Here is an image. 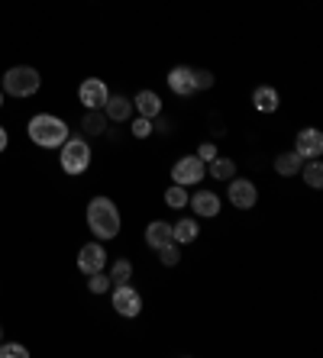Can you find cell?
I'll list each match as a JSON object with an SVG mask.
<instances>
[{
	"mask_svg": "<svg viewBox=\"0 0 323 358\" xmlns=\"http://www.w3.org/2000/svg\"><path fill=\"white\" fill-rule=\"evenodd\" d=\"M29 349L20 345V342H0V358H26Z\"/></svg>",
	"mask_w": 323,
	"mask_h": 358,
	"instance_id": "obj_26",
	"label": "cell"
},
{
	"mask_svg": "<svg viewBox=\"0 0 323 358\" xmlns=\"http://www.w3.org/2000/svg\"><path fill=\"white\" fill-rule=\"evenodd\" d=\"M165 203H168L171 210H181L187 207V191L181 187V184H171L168 191H165Z\"/></svg>",
	"mask_w": 323,
	"mask_h": 358,
	"instance_id": "obj_23",
	"label": "cell"
},
{
	"mask_svg": "<svg viewBox=\"0 0 323 358\" xmlns=\"http://www.w3.org/2000/svg\"><path fill=\"white\" fill-rule=\"evenodd\" d=\"M194 84H197V91H207V87H213V75L210 71H194Z\"/></svg>",
	"mask_w": 323,
	"mask_h": 358,
	"instance_id": "obj_28",
	"label": "cell"
},
{
	"mask_svg": "<svg viewBox=\"0 0 323 358\" xmlns=\"http://www.w3.org/2000/svg\"><path fill=\"white\" fill-rule=\"evenodd\" d=\"M159 252V262L165 268H175L181 262V252H178V242H168V245H162V249H155Z\"/></svg>",
	"mask_w": 323,
	"mask_h": 358,
	"instance_id": "obj_24",
	"label": "cell"
},
{
	"mask_svg": "<svg viewBox=\"0 0 323 358\" xmlns=\"http://www.w3.org/2000/svg\"><path fill=\"white\" fill-rule=\"evenodd\" d=\"M78 97H81L85 110H103V103H107L110 91H107V84H103L101 78H87V81H81V91H78Z\"/></svg>",
	"mask_w": 323,
	"mask_h": 358,
	"instance_id": "obj_7",
	"label": "cell"
},
{
	"mask_svg": "<svg viewBox=\"0 0 323 358\" xmlns=\"http://www.w3.org/2000/svg\"><path fill=\"white\" fill-rule=\"evenodd\" d=\"M294 152H298L301 159H320V152H323L320 129H301L298 142H294Z\"/></svg>",
	"mask_w": 323,
	"mask_h": 358,
	"instance_id": "obj_10",
	"label": "cell"
},
{
	"mask_svg": "<svg viewBox=\"0 0 323 358\" xmlns=\"http://www.w3.org/2000/svg\"><path fill=\"white\" fill-rule=\"evenodd\" d=\"M252 103H255V110H259V113H275V110H278V103H281V97H278V91H275V87L262 84V87H255Z\"/></svg>",
	"mask_w": 323,
	"mask_h": 358,
	"instance_id": "obj_16",
	"label": "cell"
},
{
	"mask_svg": "<svg viewBox=\"0 0 323 358\" xmlns=\"http://www.w3.org/2000/svg\"><path fill=\"white\" fill-rule=\"evenodd\" d=\"M113 284H110V275H103V271H97V275H91V281H87V291L91 294H107Z\"/></svg>",
	"mask_w": 323,
	"mask_h": 358,
	"instance_id": "obj_25",
	"label": "cell"
},
{
	"mask_svg": "<svg viewBox=\"0 0 323 358\" xmlns=\"http://www.w3.org/2000/svg\"><path fill=\"white\" fill-rule=\"evenodd\" d=\"M7 129H3V126H0V152H3V149H7Z\"/></svg>",
	"mask_w": 323,
	"mask_h": 358,
	"instance_id": "obj_30",
	"label": "cell"
},
{
	"mask_svg": "<svg viewBox=\"0 0 323 358\" xmlns=\"http://www.w3.org/2000/svg\"><path fill=\"white\" fill-rule=\"evenodd\" d=\"M301 165H304V159H301L298 152H281L278 159H275V171L285 178H294L301 171Z\"/></svg>",
	"mask_w": 323,
	"mask_h": 358,
	"instance_id": "obj_17",
	"label": "cell"
},
{
	"mask_svg": "<svg viewBox=\"0 0 323 358\" xmlns=\"http://www.w3.org/2000/svg\"><path fill=\"white\" fill-rule=\"evenodd\" d=\"M29 139L36 145H43V149H59L62 142L69 139V123L59 117H52V113H39V117L29 120Z\"/></svg>",
	"mask_w": 323,
	"mask_h": 358,
	"instance_id": "obj_2",
	"label": "cell"
},
{
	"mask_svg": "<svg viewBox=\"0 0 323 358\" xmlns=\"http://www.w3.org/2000/svg\"><path fill=\"white\" fill-rule=\"evenodd\" d=\"M0 342H3V326H0Z\"/></svg>",
	"mask_w": 323,
	"mask_h": 358,
	"instance_id": "obj_31",
	"label": "cell"
},
{
	"mask_svg": "<svg viewBox=\"0 0 323 358\" xmlns=\"http://www.w3.org/2000/svg\"><path fill=\"white\" fill-rule=\"evenodd\" d=\"M0 107H3V94H0Z\"/></svg>",
	"mask_w": 323,
	"mask_h": 358,
	"instance_id": "obj_32",
	"label": "cell"
},
{
	"mask_svg": "<svg viewBox=\"0 0 323 358\" xmlns=\"http://www.w3.org/2000/svg\"><path fill=\"white\" fill-rule=\"evenodd\" d=\"M129 278H133V265H129L127 259H117L110 268V284H127Z\"/></svg>",
	"mask_w": 323,
	"mask_h": 358,
	"instance_id": "obj_22",
	"label": "cell"
},
{
	"mask_svg": "<svg viewBox=\"0 0 323 358\" xmlns=\"http://www.w3.org/2000/svg\"><path fill=\"white\" fill-rule=\"evenodd\" d=\"M133 136H136V139H149V136H152V120H145V117L133 120Z\"/></svg>",
	"mask_w": 323,
	"mask_h": 358,
	"instance_id": "obj_27",
	"label": "cell"
},
{
	"mask_svg": "<svg viewBox=\"0 0 323 358\" xmlns=\"http://www.w3.org/2000/svg\"><path fill=\"white\" fill-rule=\"evenodd\" d=\"M133 110L145 120H155V117H162V97L155 91H139L133 97Z\"/></svg>",
	"mask_w": 323,
	"mask_h": 358,
	"instance_id": "obj_12",
	"label": "cell"
},
{
	"mask_svg": "<svg viewBox=\"0 0 323 358\" xmlns=\"http://www.w3.org/2000/svg\"><path fill=\"white\" fill-rule=\"evenodd\" d=\"M59 149H62L59 162H62V171H65V175H81V171H87V165H91V145H87L85 139L69 136Z\"/></svg>",
	"mask_w": 323,
	"mask_h": 358,
	"instance_id": "obj_3",
	"label": "cell"
},
{
	"mask_svg": "<svg viewBox=\"0 0 323 358\" xmlns=\"http://www.w3.org/2000/svg\"><path fill=\"white\" fill-rule=\"evenodd\" d=\"M168 87H171L175 94H181V97H191V94L197 91V84H194V68H187V65L171 68V71H168Z\"/></svg>",
	"mask_w": 323,
	"mask_h": 358,
	"instance_id": "obj_11",
	"label": "cell"
},
{
	"mask_svg": "<svg viewBox=\"0 0 323 358\" xmlns=\"http://www.w3.org/2000/svg\"><path fill=\"white\" fill-rule=\"evenodd\" d=\"M304 168V181H307V187H320L323 184V165H320V159H310L307 165H301Z\"/></svg>",
	"mask_w": 323,
	"mask_h": 358,
	"instance_id": "obj_21",
	"label": "cell"
},
{
	"mask_svg": "<svg viewBox=\"0 0 323 358\" xmlns=\"http://www.w3.org/2000/svg\"><path fill=\"white\" fill-rule=\"evenodd\" d=\"M39 84H43V78L29 65H17L3 75V91L13 94V97H33V94L39 91Z\"/></svg>",
	"mask_w": 323,
	"mask_h": 358,
	"instance_id": "obj_4",
	"label": "cell"
},
{
	"mask_svg": "<svg viewBox=\"0 0 323 358\" xmlns=\"http://www.w3.org/2000/svg\"><path fill=\"white\" fill-rule=\"evenodd\" d=\"M113 310H117L120 317H139V310H143V294L136 291V287H129L127 284H113Z\"/></svg>",
	"mask_w": 323,
	"mask_h": 358,
	"instance_id": "obj_6",
	"label": "cell"
},
{
	"mask_svg": "<svg viewBox=\"0 0 323 358\" xmlns=\"http://www.w3.org/2000/svg\"><path fill=\"white\" fill-rule=\"evenodd\" d=\"M230 203L236 210H252L255 200H259V191H255L252 181H243V178H230Z\"/></svg>",
	"mask_w": 323,
	"mask_h": 358,
	"instance_id": "obj_8",
	"label": "cell"
},
{
	"mask_svg": "<svg viewBox=\"0 0 323 358\" xmlns=\"http://www.w3.org/2000/svg\"><path fill=\"white\" fill-rule=\"evenodd\" d=\"M103 113H107V120L123 123V120L133 117V100L123 97V94H110V97H107V103H103Z\"/></svg>",
	"mask_w": 323,
	"mask_h": 358,
	"instance_id": "obj_14",
	"label": "cell"
},
{
	"mask_svg": "<svg viewBox=\"0 0 323 358\" xmlns=\"http://www.w3.org/2000/svg\"><path fill=\"white\" fill-rule=\"evenodd\" d=\"M207 165H210V175L217 178V181H230V178H236V162H233V159L217 155V159L207 162Z\"/></svg>",
	"mask_w": 323,
	"mask_h": 358,
	"instance_id": "obj_20",
	"label": "cell"
},
{
	"mask_svg": "<svg viewBox=\"0 0 323 358\" xmlns=\"http://www.w3.org/2000/svg\"><path fill=\"white\" fill-rule=\"evenodd\" d=\"M207 175V165L197 155H185V159L175 162V168H171V181L181 184V187H191V184H201Z\"/></svg>",
	"mask_w": 323,
	"mask_h": 358,
	"instance_id": "obj_5",
	"label": "cell"
},
{
	"mask_svg": "<svg viewBox=\"0 0 323 358\" xmlns=\"http://www.w3.org/2000/svg\"><path fill=\"white\" fill-rule=\"evenodd\" d=\"M168 242H175V236H171V223L155 220V223L145 226V245H149V249H162V245H168Z\"/></svg>",
	"mask_w": 323,
	"mask_h": 358,
	"instance_id": "obj_15",
	"label": "cell"
},
{
	"mask_svg": "<svg viewBox=\"0 0 323 358\" xmlns=\"http://www.w3.org/2000/svg\"><path fill=\"white\" fill-rule=\"evenodd\" d=\"M187 203H191V207H194V213L197 217H217V213H220V197H217V194L213 191H197L194 197H187Z\"/></svg>",
	"mask_w": 323,
	"mask_h": 358,
	"instance_id": "obj_13",
	"label": "cell"
},
{
	"mask_svg": "<svg viewBox=\"0 0 323 358\" xmlns=\"http://www.w3.org/2000/svg\"><path fill=\"white\" fill-rule=\"evenodd\" d=\"M197 233H201V229H197L194 220H178V223L171 226V236H175V242H178V245H187V242H194Z\"/></svg>",
	"mask_w": 323,
	"mask_h": 358,
	"instance_id": "obj_19",
	"label": "cell"
},
{
	"mask_svg": "<svg viewBox=\"0 0 323 358\" xmlns=\"http://www.w3.org/2000/svg\"><path fill=\"white\" fill-rule=\"evenodd\" d=\"M87 226L97 239H113L120 233V210L110 197H94L87 203Z\"/></svg>",
	"mask_w": 323,
	"mask_h": 358,
	"instance_id": "obj_1",
	"label": "cell"
},
{
	"mask_svg": "<svg viewBox=\"0 0 323 358\" xmlns=\"http://www.w3.org/2000/svg\"><path fill=\"white\" fill-rule=\"evenodd\" d=\"M81 129H85L87 136H103V129H107V113H101V110H87L85 120H81Z\"/></svg>",
	"mask_w": 323,
	"mask_h": 358,
	"instance_id": "obj_18",
	"label": "cell"
},
{
	"mask_svg": "<svg viewBox=\"0 0 323 358\" xmlns=\"http://www.w3.org/2000/svg\"><path fill=\"white\" fill-rule=\"evenodd\" d=\"M103 265H107V252H103L101 242H87L85 249L78 252V268L85 275H97V271H103Z\"/></svg>",
	"mask_w": 323,
	"mask_h": 358,
	"instance_id": "obj_9",
	"label": "cell"
},
{
	"mask_svg": "<svg viewBox=\"0 0 323 358\" xmlns=\"http://www.w3.org/2000/svg\"><path fill=\"white\" fill-rule=\"evenodd\" d=\"M197 159L204 162V165H207V162H213V159H217V145H213V142H204V145L197 149Z\"/></svg>",
	"mask_w": 323,
	"mask_h": 358,
	"instance_id": "obj_29",
	"label": "cell"
}]
</instances>
